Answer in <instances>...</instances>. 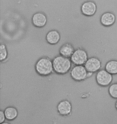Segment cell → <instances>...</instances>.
Returning a JSON list of instances; mask_svg holds the SVG:
<instances>
[{
	"label": "cell",
	"mask_w": 117,
	"mask_h": 124,
	"mask_svg": "<svg viewBox=\"0 0 117 124\" xmlns=\"http://www.w3.org/2000/svg\"><path fill=\"white\" fill-rule=\"evenodd\" d=\"M71 60L69 57H66L63 56H56L53 60L54 70L58 73L64 74L70 70L71 66Z\"/></svg>",
	"instance_id": "1"
},
{
	"label": "cell",
	"mask_w": 117,
	"mask_h": 124,
	"mask_svg": "<svg viewBox=\"0 0 117 124\" xmlns=\"http://www.w3.org/2000/svg\"><path fill=\"white\" fill-rule=\"evenodd\" d=\"M35 69L40 75L43 76L49 75L54 70L53 61H51L49 58L47 57L41 58L36 63Z\"/></svg>",
	"instance_id": "2"
},
{
	"label": "cell",
	"mask_w": 117,
	"mask_h": 124,
	"mask_svg": "<svg viewBox=\"0 0 117 124\" xmlns=\"http://www.w3.org/2000/svg\"><path fill=\"white\" fill-rule=\"evenodd\" d=\"M71 78L76 81H82L88 78V70L83 64H76L71 71Z\"/></svg>",
	"instance_id": "3"
},
{
	"label": "cell",
	"mask_w": 117,
	"mask_h": 124,
	"mask_svg": "<svg viewBox=\"0 0 117 124\" xmlns=\"http://www.w3.org/2000/svg\"><path fill=\"white\" fill-rule=\"evenodd\" d=\"M71 60L75 64H85L86 61H88V53L83 49L78 48L75 50L71 56Z\"/></svg>",
	"instance_id": "4"
},
{
	"label": "cell",
	"mask_w": 117,
	"mask_h": 124,
	"mask_svg": "<svg viewBox=\"0 0 117 124\" xmlns=\"http://www.w3.org/2000/svg\"><path fill=\"white\" fill-rule=\"evenodd\" d=\"M112 81L111 73L107 70H100L96 75V81L99 85L107 86Z\"/></svg>",
	"instance_id": "5"
},
{
	"label": "cell",
	"mask_w": 117,
	"mask_h": 124,
	"mask_svg": "<svg viewBox=\"0 0 117 124\" xmlns=\"http://www.w3.org/2000/svg\"><path fill=\"white\" fill-rule=\"evenodd\" d=\"M85 68L88 72H96L101 68V62L96 57L88 59L85 63Z\"/></svg>",
	"instance_id": "6"
},
{
	"label": "cell",
	"mask_w": 117,
	"mask_h": 124,
	"mask_svg": "<svg viewBox=\"0 0 117 124\" xmlns=\"http://www.w3.org/2000/svg\"><path fill=\"white\" fill-rule=\"evenodd\" d=\"M96 4L91 1L85 2L81 7V11L83 14L87 16H91L95 15L96 12Z\"/></svg>",
	"instance_id": "7"
},
{
	"label": "cell",
	"mask_w": 117,
	"mask_h": 124,
	"mask_svg": "<svg viewBox=\"0 0 117 124\" xmlns=\"http://www.w3.org/2000/svg\"><path fill=\"white\" fill-rule=\"evenodd\" d=\"M57 109L61 115H68L71 112V104L68 100H63L58 104Z\"/></svg>",
	"instance_id": "8"
},
{
	"label": "cell",
	"mask_w": 117,
	"mask_h": 124,
	"mask_svg": "<svg viewBox=\"0 0 117 124\" xmlns=\"http://www.w3.org/2000/svg\"><path fill=\"white\" fill-rule=\"evenodd\" d=\"M32 23L35 27L42 28L47 23V17L43 13H36L32 17Z\"/></svg>",
	"instance_id": "9"
},
{
	"label": "cell",
	"mask_w": 117,
	"mask_h": 124,
	"mask_svg": "<svg viewBox=\"0 0 117 124\" xmlns=\"http://www.w3.org/2000/svg\"><path fill=\"white\" fill-rule=\"evenodd\" d=\"M116 21V16L115 15L111 13V12H106V13L103 14L101 16L100 22L103 26L109 27L114 24Z\"/></svg>",
	"instance_id": "10"
},
{
	"label": "cell",
	"mask_w": 117,
	"mask_h": 124,
	"mask_svg": "<svg viewBox=\"0 0 117 124\" xmlns=\"http://www.w3.org/2000/svg\"><path fill=\"white\" fill-rule=\"evenodd\" d=\"M47 41L51 44H56L60 39V35L57 31H50L47 34Z\"/></svg>",
	"instance_id": "11"
},
{
	"label": "cell",
	"mask_w": 117,
	"mask_h": 124,
	"mask_svg": "<svg viewBox=\"0 0 117 124\" xmlns=\"http://www.w3.org/2000/svg\"><path fill=\"white\" fill-rule=\"evenodd\" d=\"M74 52H75L74 47L72 46L71 44H65L60 48L59 53H60L62 56H66V57H71Z\"/></svg>",
	"instance_id": "12"
},
{
	"label": "cell",
	"mask_w": 117,
	"mask_h": 124,
	"mask_svg": "<svg viewBox=\"0 0 117 124\" xmlns=\"http://www.w3.org/2000/svg\"><path fill=\"white\" fill-rule=\"evenodd\" d=\"M4 113L5 115H6V118L8 120H13L18 115V110L14 107L6 108V110H4Z\"/></svg>",
	"instance_id": "13"
},
{
	"label": "cell",
	"mask_w": 117,
	"mask_h": 124,
	"mask_svg": "<svg viewBox=\"0 0 117 124\" xmlns=\"http://www.w3.org/2000/svg\"><path fill=\"white\" fill-rule=\"evenodd\" d=\"M105 69L111 74H117V61H110L107 63Z\"/></svg>",
	"instance_id": "14"
},
{
	"label": "cell",
	"mask_w": 117,
	"mask_h": 124,
	"mask_svg": "<svg viewBox=\"0 0 117 124\" xmlns=\"http://www.w3.org/2000/svg\"><path fill=\"white\" fill-rule=\"evenodd\" d=\"M7 57V50L4 44L0 45V60L2 61H4Z\"/></svg>",
	"instance_id": "15"
},
{
	"label": "cell",
	"mask_w": 117,
	"mask_h": 124,
	"mask_svg": "<svg viewBox=\"0 0 117 124\" xmlns=\"http://www.w3.org/2000/svg\"><path fill=\"white\" fill-rule=\"evenodd\" d=\"M109 94L113 98H117V83L113 84L109 87Z\"/></svg>",
	"instance_id": "16"
},
{
	"label": "cell",
	"mask_w": 117,
	"mask_h": 124,
	"mask_svg": "<svg viewBox=\"0 0 117 124\" xmlns=\"http://www.w3.org/2000/svg\"><path fill=\"white\" fill-rule=\"evenodd\" d=\"M6 119V115H5L4 111H0V123H3L4 120Z\"/></svg>",
	"instance_id": "17"
},
{
	"label": "cell",
	"mask_w": 117,
	"mask_h": 124,
	"mask_svg": "<svg viewBox=\"0 0 117 124\" xmlns=\"http://www.w3.org/2000/svg\"><path fill=\"white\" fill-rule=\"evenodd\" d=\"M93 74V72H89V73H88V77H91Z\"/></svg>",
	"instance_id": "18"
},
{
	"label": "cell",
	"mask_w": 117,
	"mask_h": 124,
	"mask_svg": "<svg viewBox=\"0 0 117 124\" xmlns=\"http://www.w3.org/2000/svg\"><path fill=\"white\" fill-rule=\"evenodd\" d=\"M116 109H117V101H116Z\"/></svg>",
	"instance_id": "19"
}]
</instances>
